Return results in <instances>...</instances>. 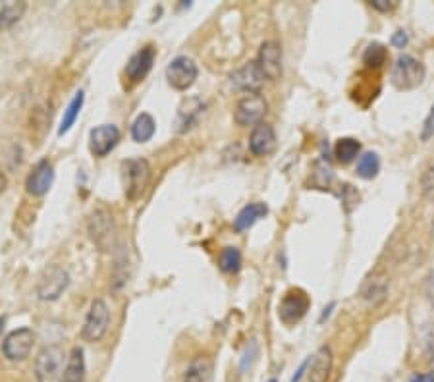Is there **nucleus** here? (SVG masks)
Here are the masks:
<instances>
[{"label":"nucleus","mask_w":434,"mask_h":382,"mask_svg":"<svg viewBox=\"0 0 434 382\" xmlns=\"http://www.w3.org/2000/svg\"><path fill=\"white\" fill-rule=\"evenodd\" d=\"M425 66L419 62L417 58L411 54H399L396 58V62L392 66V85L398 89V91H411L417 89L423 79H425Z\"/></svg>","instance_id":"nucleus-1"},{"label":"nucleus","mask_w":434,"mask_h":382,"mask_svg":"<svg viewBox=\"0 0 434 382\" xmlns=\"http://www.w3.org/2000/svg\"><path fill=\"white\" fill-rule=\"evenodd\" d=\"M64 349L60 346L43 347L35 359L37 382H62Z\"/></svg>","instance_id":"nucleus-2"},{"label":"nucleus","mask_w":434,"mask_h":382,"mask_svg":"<svg viewBox=\"0 0 434 382\" xmlns=\"http://www.w3.org/2000/svg\"><path fill=\"white\" fill-rule=\"evenodd\" d=\"M266 110H269V103L261 93H247L235 105L234 120L237 126L255 127L257 124H261Z\"/></svg>","instance_id":"nucleus-3"},{"label":"nucleus","mask_w":434,"mask_h":382,"mask_svg":"<svg viewBox=\"0 0 434 382\" xmlns=\"http://www.w3.org/2000/svg\"><path fill=\"white\" fill-rule=\"evenodd\" d=\"M87 230H89L91 240L95 241V245H97L100 251H108V249L115 245V220H112V216H110L105 209H97V211L91 212L89 222H87Z\"/></svg>","instance_id":"nucleus-4"},{"label":"nucleus","mask_w":434,"mask_h":382,"mask_svg":"<svg viewBox=\"0 0 434 382\" xmlns=\"http://www.w3.org/2000/svg\"><path fill=\"white\" fill-rule=\"evenodd\" d=\"M197 76H199L197 64L187 57L174 58V60L168 64V68H166L168 85H170L172 89H176V91H187V89L195 83Z\"/></svg>","instance_id":"nucleus-5"},{"label":"nucleus","mask_w":434,"mask_h":382,"mask_svg":"<svg viewBox=\"0 0 434 382\" xmlns=\"http://www.w3.org/2000/svg\"><path fill=\"white\" fill-rule=\"evenodd\" d=\"M311 307V299L307 296L305 291L299 290H290L282 297L280 301V307H278V317L284 325H295L301 318L305 317L307 311Z\"/></svg>","instance_id":"nucleus-6"},{"label":"nucleus","mask_w":434,"mask_h":382,"mask_svg":"<svg viewBox=\"0 0 434 382\" xmlns=\"http://www.w3.org/2000/svg\"><path fill=\"white\" fill-rule=\"evenodd\" d=\"M124 176L128 199H137L149 184L151 164L145 158H129L124 163Z\"/></svg>","instance_id":"nucleus-7"},{"label":"nucleus","mask_w":434,"mask_h":382,"mask_svg":"<svg viewBox=\"0 0 434 382\" xmlns=\"http://www.w3.org/2000/svg\"><path fill=\"white\" fill-rule=\"evenodd\" d=\"M108 323H110V311H108L107 303L102 299H95L89 307V313H87L81 336L87 342H99L107 334Z\"/></svg>","instance_id":"nucleus-8"},{"label":"nucleus","mask_w":434,"mask_h":382,"mask_svg":"<svg viewBox=\"0 0 434 382\" xmlns=\"http://www.w3.org/2000/svg\"><path fill=\"white\" fill-rule=\"evenodd\" d=\"M70 284V276L62 267L52 265L45 270L41 278H39V286H37V294L43 301H54L62 296V291L68 288Z\"/></svg>","instance_id":"nucleus-9"},{"label":"nucleus","mask_w":434,"mask_h":382,"mask_svg":"<svg viewBox=\"0 0 434 382\" xmlns=\"http://www.w3.org/2000/svg\"><path fill=\"white\" fill-rule=\"evenodd\" d=\"M35 344V332L31 328H18L10 332L2 344V354L10 361H23L29 357Z\"/></svg>","instance_id":"nucleus-10"},{"label":"nucleus","mask_w":434,"mask_h":382,"mask_svg":"<svg viewBox=\"0 0 434 382\" xmlns=\"http://www.w3.org/2000/svg\"><path fill=\"white\" fill-rule=\"evenodd\" d=\"M257 64L264 79L278 81L282 76V47L276 41H264L257 54Z\"/></svg>","instance_id":"nucleus-11"},{"label":"nucleus","mask_w":434,"mask_h":382,"mask_svg":"<svg viewBox=\"0 0 434 382\" xmlns=\"http://www.w3.org/2000/svg\"><path fill=\"white\" fill-rule=\"evenodd\" d=\"M52 182H54V168H52L49 158H43L29 172L28 180H25V190L33 197H43L45 193L50 190Z\"/></svg>","instance_id":"nucleus-12"},{"label":"nucleus","mask_w":434,"mask_h":382,"mask_svg":"<svg viewBox=\"0 0 434 382\" xmlns=\"http://www.w3.org/2000/svg\"><path fill=\"white\" fill-rule=\"evenodd\" d=\"M120 141V129L112 124H102L91 129L89 135V149L95 156H107Z\"/></svg>","instance_id":"nucleus-13"},{"label":"nucleus","mask_w":434,"mask_h":382,"mask_svg":"<svg viewBox=\"0 0 434 382\" xmlns=\"http://www.w3.org/2000/svg\"><path fill=\"white\" fill-rule=\"evenodd\" d=\"M155 57H157V50L153 45H147L143 47L141 50H137L134 57L129 58V62L126 64V78L131 81V83H139L147 74L153 68V62H155Z\"/></svg>","instance_id":"nucleus-14"},{"label":"nucleus","mask_w":434,"mask_h":382,"mask_svg":"<svg viewBox=\"0 0 434 382\" xmlns=\"http://www.w3.org/2000/svg\"><path fill=\"white\" fill-rule=\"evenodd\" d=\"M232 83L245 93H259V89H261L264 83V76L261 68H259L257 60L243 64L240 70H235L234 74H232Z\"/></svg>","instance_id":"nucleus-15"},{"label":"nucleus","mask_w":434,"mask_h":382,"mask_svg":"<svg viewBox=\"0 0 434 382\" xmlns=\"http://www.w3.org/2000/svg\"><path fill=\"white\" fill-rule=\"evenodd\" d=\"M274 147H276V132H274V127L271 124H264V122L257 124L250 135L251 155L264 156L272 153Z\"/></svg>","instance_id":"nucleus-16"},{"label":"nucleus","mask_w":434,"mask_h":382,"mask_svg":"<svg viewBox=\"0 0 434 382\" xmlns=\"http://www.w3.org/2000/svg\"><path fill=\"white\" fill-rule=\"evenodd\" d=\"M332 365H334V355H332L330 346H320L319 349H317V354L313 355L311 363H309V373H307L309 382L330 381Z\"/></svg>","instance_id":"nucleus-17"},{"label":"nucleus","mask_w":434,"mask_h":382,"mask_svg":"<svg viewBox=\"0 0 434 382\" xmlns=\"http://www.w3.org/2000/svg\"><path fill=\"white\" fill-rule=\"evenodd\" d=\"M388 284H390L388 282V276L382 274V272H377V274L367 278V282L361 288V297L373 305L382 303L386 296H388Z\"/></svg>","instance_id":"nucleus-18"},{"label":"nucleus","mask_w":434,"mask_h":382,"mask_svg":"<svg viewBox=\"0 0 434 382\" xmlns=\"http://www.w3.org/2000/svg\"><path fill=\"white\" fill-rule=\"evenodd\" d=\"M266 214H269V207L264 205V203H250V205H245L242 211L237 212L234 228L237 232H245L251 226H255L257 222L264 219Z\"/></svg>","instance_id":"nucleus-19"},{"label":"nucleus","mask_w":434,"mask_h":382,"mask_svg":"<svg viewBox=\"0 0 434 382\" xmlns=\"http://www.w3.org/2000/svg\"><path fill=\"white\" fill-rule=\"evenodd\" d=\"M214 363L211 357L199 355L189 363V367L185 371L184 382H213Z\"/></svg>","instance_id":"nucleus-20"},{"label":"nucleus","mask_w":434,"mask_h":382,"mask_svg":"<svg viewBox=\"0 0 434 382\" xmlns=\"http://www.w3.org/2000/svg\"><path fill=\"white\" fill-rule=\"evenodd\" d=\"M86 381V357H83V349L76 346L71 349L70 357H68V365L64 369L62 375V382H83Z\"/></svg>","instance_id":"nucleus-21"},{"label":"nucleus","mask_w":434,"mask_h":382,"mask_svg":"<svg viewBox=\"0 0 434 382\" xmlns=\"http://www.w3.org/2000/svg\"><path fill=\"white\" fill-rule=\"evenodd\" d=\"M203 108H205V105H203V100L197 99V97H193V99L189 100H184V105L180 106V112H178V132H185V129H189V127L197 122V118H199L201 114H203Z\"/></svg>","instance_id":"nucleus-22"},{"label":"nucleus","mask_w":434,"mask_h":382,"mask_svg":"<svg viewBox=\"0 0 434 382\" xmlns=\"http://www.w3.org/2000/svg\"><path fill=\"white\" fill-rule=\"evenodd\" d=\"M28 10V2L22 0H0V28H10L16 21L22 20Z\"/></svg>","instance_id":"nucleus-23"},{"label":"nucleus","mask_w":434,"mask_h":382,"mask_svg":"<svg viewBox=\"0 0 434 382\" xmlns=\"http://www.w3.org/2000/svg\"><path fill=\"white\" fill-rule=\"evenodd\" d=\"M157 132V124H155V118L151 114L143 112L137 116L134 124H131V137L134 141L137 143H147Z\"/></svg>","instance_id":"nucleus-24"},{"label":"nucleus","mask_w":434,"mask_h":382,"mask_svg":"<svg viewBox=\"0 0 434 382\" xmlns=\"http://www.w3.org/2000/svg\"><path fill=\"white\" fill-rule=\"evenodd\" d=\"M359 153H361V143L357 141L356 137H342L334 145L336 161L342 164L353 163Z\"/></svg>","instance_id":"nucleus-25"},{"label":"nucleus","mask_w":434,"mask_h":382,"mask_svg":"<svg viewBox=\"0 0 434 382\" xmlns=\"http://www.w3.org/2000/svg\"><path fill=\"white\" fill-rule=\"evenodd\" d=\"M356 172L361 180H373V178H377L378 172H380V156H378L375 151L363 153V155L359 156V161H357Z\"/></svg>","instance_id":"nucleus-26"},{"label":"nucleus","mask_w":434,"mask_h":382,"mask_svg":"<svg viewBox=\"0 0 434 382\" xmlns=\"http://www.w3.org/2000/svg\"><path fill=\"white\" fill-rule=\"evenodd\" d=\"M83 100H86V95H83V91H78L76 95H74V99L70 100V105H68V108L64 110V118H62V122H60L58 134L64 135L70 132V127L76 124L79 112H81Z\"/></svg>","instance_id":"nucleus-27"},{"label":"nucleus","mask_w":434,"mask_h":382,"mask_svg":"<svg viewBox=\"0 0 434 382\" xmlns=\"http://www.w3.org/2000/svg\"><path fill=\"white\" fill-rule=\"evenodd\" d=\"M218 269L226 274H235L242 269V251L237 248H224L218 257Z\"/></svg>","instance_id":"nucleus-28"},{"label":"nucleus","mask_w":434,"mask_h":382,"mask_svg":"<svg viewBox=\"0 0 434 382\" xmlns=\"http://www.w3.org/2000/svg\"><path fill=\"white\" fill-rule=\"evenodd\" d=\"M386 57H388V52H386V47L382 42H370L363 52V64L367 68L378 70L386 62Z\"/></svg>","instance_id":"nucleus-29"},{"label":"nucleus","mask_w":434,"mask_h":382,"mask_svg":"<svg viewBox=\"0 0 434 382\" xmlns=\"http://www.w3.org/2000/svg\"><path fill=\"white\" fill-rule=\"evenodd\" d=\"M421 191L428 201L434 203V166H428L423 174H421Z\"/></svg>","instance_id":"nucleus-30"},{"label":"nucleus","mask_w":434,"mask_h":382,"mask_svg":"<svg viewBox=\"0 0 434 382\" xmlns=\"http://www.w3.org/2000/svg\"><path fill=\"white\" fill-rule=\"evenodd\" d=\"M433 137H434V105L430 106L427 118L423 122V127H421V141L427 143L428 139H433Z\"/></svg>","instance_id":"nucleus-31"},{"label":"nucleus","mask_w":434,"mask_h":382,"mask_svg":"<svg viewBox=\"0 0 434 382\" xmlns=\"http://www.w3.org/2000/svg\"><path fill=\"white\" fill-rule=\"evenodd\" d=\"M255 355H257V344H255V340H251L250 346L245 347V354H243V357H242V365H240L242 373H245V371L251 367V363H253V359H255Z\"/></svg>","instance_id":"nucleus-32"},{"label":"nucleus","mask_w":434,"mask_h":382,"mask_svg":"<svg viewBox=\"0 0 434 382\" xmlns=\"http://www.w3.org/2000/svg\"><path fill=\"white\" fill-rule=\"evenodd\" d=\"M369 4L370 8H375L378 12H390V10H394V8L398 6L396 0H370Z\"/></svg>","instance_id":"nucleus-33"},{"label":"nucleus","mask_w":434,"mask_h":382,"mask_svg":"<svg viewBox=\"0 0 434 382\" xmlns=\"http://www.w3.org/2000/svg\"><path fill=\"white\" fill-rule=\"evenodd\" d=\"M390 42L394 45V47H396V49H404L407 42H409V37H407V33L404 31V29H398V31L392 35Z\"/></svg>","instance_id":"nucleus-34"},{"label":"nucleus","mask_w":434,"mask_h":382,"mask_svg":"<svg viewBox=\"0 0 434 382\" xmlns=\"http://www.w3.org/2000/svg\"><path fill=\"white\" fill-rule=\"evenodd\" d=\"M425 346H427L428 354L433 355V359H434V325H430L428 332L425 334Z\"/></svg>","instance_id":"nucleus-35"},{"label":"nucleus","mask_w":434,"mask_h":382,"mask_svg":"<svg viewBox=\"0 0 434 382\" xmlns=\"http://www.w3.org/2000/svg\"><path fill=\"white\" fill-rule=\"evenodd\" d=\"M427 297L434 307V270H430L427 276Z\"/></svg>","instance_id":"nucleus-36"},{"label":"nucleus","mask_w":434,"mask_h":382,"mask_svg":"<svg viewBox=\"0 0 434 382\" xmlns=\"http://www.w3.org/2000/svg\"><path fill=\"white\" fill-rule=\"evenodd\" d=\"M409 382H434V371H428V373H417V375L411 376Z\"/></svg>","instance_id":"nucleus-37"},{"label":"nucleus","mask_w":434,"mask_h":382,"mask_svg":"<svg viewBox=\"0 0 434 382\" xmlns=\"http://www.w3.org/2000/svg\"><path fill=\"white\" fill-rule=\"evenodd\" d=\"M309 363H311V359H307V361H303V363H301V367H299L298 373L293 375L292 382H299V381H301V376L305 375V371H307V369H309Z\"/></svg>","instance_id":"nucleus-38"},{"label":"nucleus","mask_w":434,"mask_h":382,"mask_svg":"<svg viewBox=\"0 0 434 382\" xmlns=\"http://www.w3.org/2000/svg\"><path fill=\"white\" fill-rule=\"evenodd\" d=\"M6 184H8L6 176H4V174H2V172H0V193H2V191L6 190Z\"/></svg>","instance_id":"nucleus-39"},{"label":"nucleus","mask_w":434,"mask_h":382,"mask_svg":"<svg viewBox=\"0 0 434 382\" xmlns=\"http://www.w3.org/2000/svg\"><path fill=\"white\" fill-rule=\"evenodd\" d=\"M2 328H4V318L0 317V332H2Z\"/></svg>","instance_id":"nucleus-40"},{"label":"nucleus","mask_w":434,"mask_h":382,"mask_svg":"<svg viewBox=\"0 0 434 382\" xmlns=\"http://www.w3.org/2000/svg\"><path fill=\"white\" fill-rule=\"evenodd\" d=\"M266 382H278V381H276V378H269V381H266Z\"/></svg>","instance_id":"nucleus-41"},{"label":"nucleus","mask_w":434,"mask_h":382,"mask_svg":"<svg viewBox=\"0 0 434 382\" xmlns=\"http://www.w3.org/2000/svg\"><path fill=\"white\" fill-rule=\"evenodd\" d=\"M433 236H434V219H433Z\"/></svg>","instance_id":"nucleus-42"}]
</instances>
